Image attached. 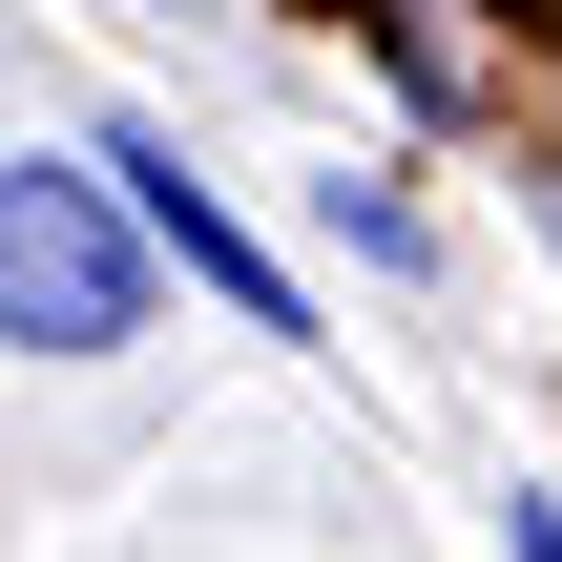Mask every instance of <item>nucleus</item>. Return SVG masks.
Segmentation results:
<instances>
[{
	"instance_id": "1",
	"label": "nucleus",
	"mask_w": 562,
	"mask_h": 562,
	"mask_svg": "<svg viewBox=\"0 0 562 562\" xmlns=\"http://www.w3.org/2000/svg\"><path fill=\"white\" fill-rule=\"evenodd\" d=\"M146 292H167L146 209H125L104 167H63V146H0V334H21V355H125Z\"/></svg>"
},
{
	"instance_id": "2",
	"label": "nucleus",
	"mask_w": 562,
	"mask_h": 562,
	"mask_svg": "<svg viewBox=\"0 0 562 562\" xmlns=\"http://www.w3.org/2000/svg\"><path fill=\"white\" fill-rule=\"evenodd\" d=\"M83 167H104V188H125V209H146V250H167V271H188V292H229V313H250V334H313V292H292V271H271V250H250V229H229V209H209V188H188V146H167V125H104V146H83Z\"/></svg>"
},
{
	"instance_id": "3",
	"label": "nucleus",
	"mask_w": 562,
	"mask_h": 562,
	"mask_svg": "<svg viewBox=\"0 0 562 562\" xmlns=\"http://www.w3.org/2000/svg\"><path fill=\"white\" fill-rule=\"evenodd\" d=\"M313 229H334V250H375V271H417V209H396L375 167H313Z\"/></svg>"
},
{
	"instance_id": "4",
	"label": "nucleus",
	"mask_w": 562,
	"mask_h": 562,
	"mask_svg": "<svg viewBox=\"0 0 562 562\" xmlns=\"http://www.w3.org/2000/svg\"><path fill=\"white\" fill-rule=\"evenodd\" d=\"M501 542H521V562H562V501H542V480H521V501H501Z\"/></svg>"
}]
</instances>
